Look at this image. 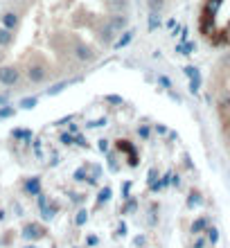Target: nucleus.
<instances>
[{
	"instance_id": "nucleus-35",
	"label": "nucleus",
	"mask_w": 230,
	"mask_h": 248,
	"mask_svg": "<svg viewBox=\"0 0 230 248\" xmlns=\"http://www.w3.org/2000/svg\"><path fill=\"white\" fill-rule=\"evenodd\" d=\"M158 81H160V84L165 86V88H171V84H169V79L167 77H163V75H160V77H158Z\"/></svg>"
},
{
	"instance_id": "nucleus-15",
	"label": "nucleus",
	"mask_w": 230,
	"mask_h": 248,
	"mask_svg": "<svg viewBox=\"0 0 230 248\" xmlns=\"http://www.w3.org/2000/svg\"><path fill=\"white\" fill-rule=\"evenodd\" d=\"M219 7H221V0H205L203 14H210V16H217Z\"/></svg>"
},
{
	"instance_id": "nucleus-39",
	"label": "nucleus",
	"mask_w": 230,
	"mask_h": 248,
	"mask_svg": "<svg viewBox=\"0 0 230 248\" xmlns=\"http://www.w3.org/2000/svg\"><path fill=\"white\" fill-rule=\"evenodd\" d=\"M7 102V95H0V104H5Z\"/></svg>"
},
{
	"instance_id": "nucleus-12",
	"label": "nucleus",
	"mask_w": 230,
	"mask_h": 248,
	"mask_svg": "<svg viewBox=\"0 0 230 248\" xmlns=\"http://www.w3.org/2000/svg\"><path fill=\"white\" fill-rule=\"evenodd\" d=\"M133 30H126L124 32V36H120L118 41H115V43H113V47H115V50H120V47H124V46H129V43H131L133 41Z\"/></svg>"
},
{
	"instance_id": "nucleus-33",
	"label": "nucleus",
	"mask_w": 230,
	"mask_h": 248,
	"mask_svg": "<svg viewBox=\"0 0 230 248\" xmlns=\"http://www.w3.org/2000/svg\"><path fill=\"white\" fill-rule=\"evenodd\" d=\"M86 244H88V246H97V237L88 235V237H86Z\"/></svg>"
},
{
	"instance_id": "nucleus-4",
	"label": "nucleus",
	"mask_w": 230,
	"mask_h": 248,
	"mask_svg": "<svg viewBox=\"0 0 230 248\" xmlns=\"http://www.w3.org/2000/svg\"><path fill=\"white\" fill-rule=\"evenodd\" d=\"M115 147H118L120 154H126V156H129V165H131V167H136V165H138V154H136V147H133L129 140H118V142H115Z\"/></svg>"
},
{
	"instance_id": "nucleus-30",
	"label": "nucleus",
	"mask_w": 230,
	"mask_h": 248,
	"mask_svg": "<svg viewBox=\"0 0 230 248\" xmlns=\"http://www.w3.org/2000/svg\"><path fill=\"white\" fill-rule=\"evenodd\" d=\"M75 144H79V147H86V149H88V140H86L84 136H75Z\"/></svg>"
},
{
	"instance_id": "nucleus-27",
	"label": "nucleus",
	"mask_w": 230,
	"mask_h": 248,
	"mask_svg": "<svg viewBox=\"0 0 230 248\" xmlns=\"http://www.w3.org/2000/svg\"><path fill=\"white\" fill-rule=\"evenodd\" d=\"M59 140L63 144H68V147H70V144H75V136H73V133H61Z\"/></svg>"
},
{
	"instance_id": "nucleus-34",
	"label": "nucleus",
	"mask_w": 230,
	"mask_h": 248,
	"mask_svg": "<svg viewBox=\"0 0 230 248\" xmlns=\"http://www.w3.org/2000/svg\"><path fill=\"white\" fill-rule=\"evenodd\" d=\"M131 210H136V201H129L124 205V208H122V212H131Z\"/></svg>"
},
{
	"instance_id": "nucleus-17",
	"label": "nucleus",
	"mask_w": 230,
	"mask_h": 248,
	"mask_svg": "<svg viewBox=\"0 0 230 248\" xmlns=\"http://www.w3.org/2000/svg\"><path fill=\"white\" fill-rule=\"evenodd\" d=\"M147 27H149V32H156L158 27H160V14H152L147 16Z\"/></svg>"
},
{
	"instance_id": "nucleus-16",
	"label": "nucleus",
	"mask_w": 230,
	"mask_h": 248,
	"mask_svg": "<svg viewBox=\"0 0 230 248\" xmlns=\"http://www.w3.org/2000/svg\"><path fill=\"white\" fill-rule=\"evenodd\" d=\"M113 34H115V32H113V30H111V25L106 23V25L102 27V30H99V39L104 41L106 46H111V43H113Z\"/></svg>"
},
{
	"instance_id": "nucleus-28",
	"label": "nucleus",
	"mask_w": 230,
	"mask_h": 248,
	"mask_svg": "<svg viewBox=\"0 0 230 248\" xmlns=\"http://www.w3.org/2000/svg\"><path fill=\"white\" fill-rule=\"evenodd\" d=\"M149 133H152V129H149V126H145V124H142V126H138V136L142 138V140H147V138H149Z\"/></svg>"
},
{
	"instance_id": "nucleus-10",
	"label": "nucleus",
	"mask_w": 230,
	"mask_h": 248,
	"mask_svg": "<svg viewBox=\"0 0 230 248\" xmlns=\"http://www.w3.org/2000/svg\"><path fill=\"white\" fill-rule=\"evenodd\" d=\"M208 226H210V219L208 217H199L197 221L192 223V235H203L208 230Z\"/></svg>"
},
{
	"instance_id": "nucleus-24",
	"label": "nucleus",
	"mask_w": 230,
	"mask_h": 248,
	"mask_svg": "<svg viewBox=\"0 0 230 248\" xmlns=\"http://www.w3.org/2000/svg\"><path fill=\"white\" fill-rule=\"evenodd\" d=\"M66 86H68V81H59V84H54L52 88H47V95H59V93L63 91Z\"/></svg>"
},
{
	"instance_id": "nucleus-5",
	"label": "nucleus",
	"mask_w": 230,
	"mask_h": 248,
	"mask_svg": "<svg viewBox=\"0 0 230 248\" xmlns=\"http://www.w3.org/2000/svg\"><path fill=\"white\" fill-rule=\"evenodd\" d=\"M75 57H77L79 61H84V63H91V61H95V52H92L91 46H86V43H75Z\"/></svg>"
},
{
	"instance_id": "nucleus-8",
	"label": "nucleus",
	"mask_w": 230,
	"mask_h": 248,
	"mask_svg": "<svg viewBox=\"0 0 230 248\" xmlns=\"http://www.w3.org/2000/svg\"><path fill=\"white\" fill-rule=\"evenodd\" d=\"M23 237L25 239H41V237H46V228L41 223H27L23 230Z\"/></svg>"
},
{
	"instance_id": "nucleus-6",
	"label": "nucleus",
	"mask_w": 230,
	"mask_h": 248,
	"mask_svg": "<svg viewBox=\"0 0 230 248\" xmlns=\"http://www.w3.org/2000/svg\"><path fill=\"white\" fill-rule=\"evenodd\" d=\"M20 18L16 12H5L2 16H0V27H5V30H9V32H16V27H18Z\"/></svg>"
},
{
	"instance_id": "nucleus-13",
	"label": "nucleus",
	"mask_w": 230,
	"mask_h": 248,
	"mask_svg": "<svg viewBox=\"0 0 230 248\" xmlns=\"http://www.w3.org/2000/svg\"><path fill=\"white\" fill-rule=\"evenodd\" d=\"M14 43V32L5 30V27H0V47H9Z\"/></svg>"
},
{
	"instance_id": "nucleus-18",
	"label": "nucleus",
	"mask_w": 230,
	"mask_h": 248,
	"mask_svg": "<svg viewBox=\"0 0 230 248\" xmlns=\"http://www.w3.org/2000/svg\"><path fill=\"white\" fill-rule=\"evenodd\" d=\"M203 235H205V239H208V244H212V246L219 244V230L215 228V226H208V230H205Z\"/></svg>"
},
{
	"instance_id": "nucleus-32",
	"label": "nucleus",
	"mask_w": 230,
	"mask_h": 248,
	"mask_svg": "<svg viewBox=\"0 0 230 248\" xmlns=\"http://www.w3.org/2000/svg\"><path fill=\"white\" fill-rule=\"evenodd\" d=\"M108 167H111V171H118V163H115V156H108Z\"/></svg>"
},
{
	"instance_id": "nucleus-25",
	"label": "nucleus",
	"mask_w": 230,
	"mask_h": 248,
	"mask_svg": "<svg viewBox=\"0 0 230 248\" xmlns=\"http://www.w3.org/2000/svg\"><path fill=\"white\" fill-rule=\"evenodd\" d=\"M14 113H16V108H14V106H5V108H0V120L12 118Z\"/></svg>"
},
{
	"instance_id": "nucleus-11",
	"label": "nucleus",
	"mask_w": 230,
	"mask_h": 248,
	"mask_svg": "<svg viewBox=\"0 0 230 248\" xmlns=\"http://www.w3.org/2000/svg\"><path fill=\"white\" fill-rule=\"evenodd\" d=\"M108 7L111 12H118V14H129V0H108Z\"/></svg>"
},
{
	"instance_id": "nucleus-23",
	"label": "nucleus",
	"mask_w": 230,
	"mask_h": 248,
	"mask_svg": "<svg viewBox=\"0 0 230 248\" xmlns=\"http://www.w3.org/2000/svg\"><path fill=\"white\" fill-rule=\"evenodd\" d=\"M86 221H88V210H79L77 217H75V223H77V226H84Z\"/></svg>"
},
{
	"instance_id": "nucleus-21",
	"label": "nucleus",
	"mask_w": 230,
	"mask_h": 248,
	"mask_svg": "<svg viewBox=\"0 0 230 248\" xmlns=\"http://www.w3.org/2000/svg\"><path fill=\"white\" fill-rule=\"evenodd\" d=\"M199 203H201V194H199L197 189H192L190 199H187V208H194V205H199Z\"/></svg>"
},
{
	"instance_id": "nucleus-40",
	"label": "nucleus",
	"mask_w": 230,
	"mask_h": 248,
	"mask_svg": "<svg viewBox=\"0 0 230 248\" xmlns=\"http://www.w3.org/2000/svg\"><path fill=\"white\" fill-rule=\"evenodd\" d=\"M25 248H36V246H25Z\"/></svg>"
},
{
	"instance_id": "nucleus-36",
	"label": "nucleus",
	"mask_w": 230,
	"mask_h": 248,
	"mask_svg": "<svg viewBox=\"0 0 230 248\" xmlns=\"http://www.w3.org/2000/svg\"><path fill=\"white\" fill-rule=\"evenodd\" d=\"M156 133H160V136H165V133H167V126H163V124H158V126H156Z\"/></svg>"
},
{
	"instance_id": "nucleus-9",
	"label": "nucleus",
	"mask_w": 230,
	"mask_h": 248,
	"mask_svg": "<svg viewBox=\"0 0 230 248\" xmlns=\"http://www.w3.org/2000/svg\"><path fill=\"white\" fill-rule=\"evenodd\" d=\"M23 189H25L30 196H39V194H41V178H39V176L27 178L25 185H23Z\"/></svg>"
},
{
	"instance_id": "nucleus-26",
	"label": "nucleus",
	"mask_w": 230,
	"mask_h": 248,
	"mask_svg": "<svg viewBox=\"0 0 230 248\" xmlns=\"http://www.w3.org/2000/svg\"><path fill=\"white\" fill-rule=\"evenodd\" d=\"M104 102H108V104H124V99L120 97V95H106Z\"/></svg>"
},
{
	"instance_id": "nucleus-29",
	"label": "nucleus",
	"mask_w": 230,
	"mask_h": 248,
	"mask_svg": "<svg viewBox=\"0 0 230 248\" xmlns=\"http://www.w3.org/2000/svg\"><path fill=\"white\" fill-rule=\"evenodd\" d=\"M97 149L102 151V154H106V151H108V147H111V144H108V140H106V138H102V140H97Z\"/></svg>"
},
{
	"instance_id": "nucleus-1",
	"label": "nucleus",
	"mask_w": 230,
	"mask_h": 248,
	"mask_svg": "<svg viewBox=\"0 0 230 248\" xmlns=\"http://www.w3.org/2000/svg\"><path fill=\"white\" fill-rule=\"evenodd\" d=\"M47 65L43 61H36V63H30L27 65V79L32 81V84H43L47 79Z\"/></svg>"
},
{
	"instance_id": "nucleus-14",
	"label": "nucleus",
	"mask_w": 230,
	"mask_h": 248,
	"mask_svg": "<svg viewBox=\"0 0 230 248\" xmlns=\"http://www.w3.org/2000/svg\"><path fill=\"white\" fill-rule=\"evenodd\" d=\"M147 7H149V12L152 14H160V12H165L167 0H147Z\"/></svg>"
},
{
	"instance_id": "nucleus-19",
	"label": "nucleus",
	"mask_w": 230,
	"mask_h": 248,
	"mask_svg": "<svg viewBox=\"0 0 230 248\" xmlns=\"http://www.w3.org/2000/svg\"><path fill=\"white\" fill-rule=\"evenodd\" d=\"M111 196H113V189L111 187H102V189H99V194H97V205L108 203V201H111Z\"/></svg>"
},
{
	"instance_id": "nucleus-31",
	"label": "nucleus",
	"mask_w": 230,
	"mask_h": 248,
	"mask_svg": "<svg viewBox=\"0 0 230 248\" xmlns=\"http://www.w3.org/2000/svg\"><path fill=\"white\" fill-rule=\"evenodd\" d=\"M104 124H106V118L95 120V122H88V129H97V126H104Z\"/></svg>"
},
{
	"instance_id": "nucleus-7",
	"label": "nucleus",
	"mask_w": 230,
	"mask_h": 248,
	"mask_svg": "<svg viewBox=\"0 0 230 248\" xmlns=\"http://www.w3.org/2000/svg\"><path fill=\"white\" fill-rule=\"evenodd\" d=\"M108 25H111L113 32H126V27H129V16H126V14H115V16H111Z\"/></svg>"
},
{
	"instance_id": "nucleus-37",
	"label": "nucleus",
	"mask_w": 230,
	"mask_h": 248,
	"mask_svg": "<svg viewBox=\"0 0 230 248\" xmlns=\"http://www.w3.org/2000/svg\"><path fill=\"white\" fill-rule=\"evenodd\" d=\"M133 244H136V246H145V237H142V235H138V237H136V242H133Z\"/></svg>"
},
{
	"instance_id": "nucleus-2",
	"label": "nucleus",
	"mask_w": 230,
	"mask_h": 248,
	"mask_svg": "<svg viewBox=\"0 0 230 248\" xmlns=\"http://www.w3.org/2000/svg\"><path fill=\"white\" fill-rule=\"evenodd\" d=\"M20 81V70L16 65H0V84L16 86Z\"/></svg>"
},
{
	"instance_id": "nucleus-3",
	"label": "nucleus",
	"mask_w": 230,
	"mask_h": 248,
	"mask_svg": "<svg viewBox=\"0 0 230 248\" xmlns=\"http://www.w3.org/2000/svg\"><path fill=\"white\" fill-rule=\"evenodd\" d=\"M199 32L203 34L205 39L210 41L215 34H217V25H215V16L210 14H201V20H199Z\"/></svg>"
},
{
	"instance_id": "nucleus-22",
	"label": "nucleus",
	"mask_w": 230,
	"mask_h": 248,
	"mask_svg": "<svg viewBox=\"0 0 230 248\" xmlns=\"http://www.w3.org/2000/svg\"><path fill=\"white\" fill-rule=\"evenodd\" d=\"M205 246H208L205 235H194V239H192V248H205Z\"/></svg>"
},
{
	"instance_id": "nucleus-38",
	"label": "nucleus",
	"mask_w": 230,
	"mask_h": 248,
	"mask_svg": "<svg viewBox=\"0 0 230 248\" xmlns=\"http://www.w3.org/2000/svg\"><path fill=\"white\" fill-rule=\"evenodd\" d=\"M118 235H122V237L126 235V226H124V223H122V226H118Z\"/></svg>"
},
{
	"instance_id": "nucleus-20",
	"label": "nucleus",
	"mask_w": 230,
	"mask_h": 248,
	"mask_svg": "<svg viewBox=\"0 0 230 248\" xmlns=\"http://www.w3.org/2000/svg\"><path fill=\"white\" fill-rule=\"evenodd\" d=\"M36 104H39V97H25V99H20V108H25V111L34 108Z\"/></svg>"
}]
</instances>
